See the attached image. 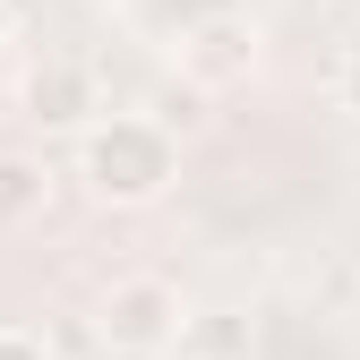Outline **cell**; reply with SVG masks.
<instances>
[{
    "instance_id": "cell-1",
    "label": "cell",
    "mask_w": 360,
    "mask_h": 360,
    "mask_svg": "<svg viewBox=\"0 0 360 360\" xmlns=\"http://www.w3.org/2000/svg\"><path fill=\"white\" fill-rule=\"evenodd\" d=\"M77 180H86V198H103V206H155L172 180H180L172 120H146V112H103V120L77 138Z\"/></svg>"
},
{
    "instance_id": "cell-4",
    "label": "cell",
    "mask_w": 360,
    "mask_h": 360,
    "mask_svg": "<svg viewBox=\"0 0 360 360\" xmlns=\"http://www.w3.org/2000/svg\"><path fill=\"white\" fill-rule=\"evenodd\" d=\"M180 60H189V77H206V86H232V77H249V60H257V34H249L240 18H206Z\"/></svg>"
},
{
    "instance_id": "cell-6",
    "label": "cell",
    "mask_w": 360,
    "mask_h": 360,
    "mask_svg": "<svg viewBox=\"0 0 360 360\" xmlns=\"http://www.w3.org/2000/svg\"><path fill=\"white\" fill-rule=\"evenodd\" d=\"M43 163L34 155H0V232H18V223H34L43 214Z\"/></svg>"
},
{
    "instance_id": "cell-7",
    "label": "cell",
    "mask_w": 360,
    "mask_h": 360,
    "mask_svg": "<svg viewBox=\"0 0 360 360\" xmlns=\"http://www.w3.org/2000/svg\"><path fill=\"white\" fill-rule=\"evenodd\" d=\"M335 103L360 120V43H343V60H335Z\"/></svg>"
},
{
    "instance_id": "cell-2",
    "label": "cell",
    "mask_w": 360,
    "mask_h": 360,
    "mask_svg": "<svg viewBox=\"0 0 360 360\" xmlns=\"http://www.w3.org/2000/svg\"><path fill=\"white\" fill-rule=\"evenodd\" d=\"M180 335H189V300L163 275H120L95 309V343L120 360H163V352H180Z\"/></svg>"
},
{
    "instance_id": "cell-9",
    "label": "cell",
    "mask_w": 360,
    "mask_h": 360,
    "mask_svg": "<svg viewBox=\"0 0 360 360\" xmlns=\"http://www.w3.org/2000/svg\"><path fill=\"white\" fill-rule=\"evenodd\" d=\"M0 34H9V9H0Z\"/></svg>"
},
{
    "instance_id": "cell-3",
    "label": "cell",
    "mask_w": 360,
    "mask_h": 360,
    "mask_svg": "<svg viewBox=\"0 0 360 360\" xmlns=\"http://www.w3.org/2000/svg\"><path fill=\"white\" fill-rule=\"evenodd\" d=\"M95 69L86 60H43L26 77V120L34 129H95Z\"/></svg>"
},
{
    "instance_id": "cell-5",
    "label": "cell",
    "mask_w": 360,
    "mask_h": 360,
    "mask_svg": "<svg viewBox=\"0 0 360 360\" xmlns=\"http://www.w3.org/2000/svg\"><path fill=\"white\" fill-rule=\"evenodd\" d=\"M180 352L189 360H249V318H232V309H189Z\"/></svg>"
},
{
    "instance_id": "cell-8",
    "label": "cell",
    "mask_w": 360,
    "mask_h": 360,
    "mask_svg": "<svg viewBox=\"0 0 360 360\" xmlns=\"http://www.w3.org/2000/svg\"><path fill=\"white\" fill-rule=\"evenodd\" d=\"M0 360H52V343L26 335V326H0Z\"/></svg>"
}]
</instances>
